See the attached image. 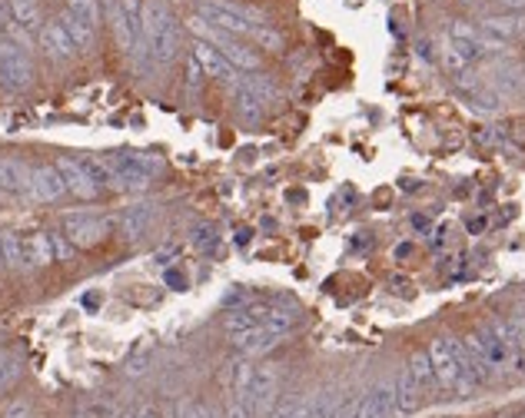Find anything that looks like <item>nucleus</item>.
<instances>
[{"mask_svg":"<svg viewBox=\"0 0 525 418\" xmlns=\"http://www.w3.org/2000/svg\"><path fill=\"white\" fill-rule=\"evenodd\" d=\"M176 50H180V24H176L173 10L166 7V0H143V7H140V44L133 54H143L153 64L166 67L173 64Z\"/></svg>","mask_w":525,"mask_h":418,"instance_id":"f257e3e1","label":"nucleus"},{"mask_svg":"<svg viewBox=\"0 0 525 418\" xmlns=\"http://www.w3.org/2000/svg\"><path fill=\"white\" fill-rule=\"evenodd\" d=\"M425 352H429V362H433L436 385H439V389L456 392V395L466 399V395H472V392L482 385L469 352L462 346V339H433Z\"/></svg>","mask_w":525,"mask_h":418,"instance_id":"f03ea898","label":"nucleus"},{"mask_svg":"<svg viewBox=\"0 0 525 418\" xmlns=\"http://www.w3.org/2000/svg\"><path fill=\"white\" fill-rule=\"evenodd\" d=\"M186 24H190V30L196 34V40L216 47V50H220V54L236 67V70H243V73L259 70V54L247 44V40H243V37H233V34H226V30L213 27V24H206V20L200 17V14H194Z\"/></svg>","mask_w":525,"mask_h":418,"instance_id":"7ed1b4c3","label":"nucleus"},{"mask_svg":"<svg viewBox=\"0 0 525 418\" xmlns=\"http://www.w3.org/2000/svg\"><path fill=\"white\" fill-rule=\"evenodd\" d=\"M196 14H200L206 24H213V27L226 30V34L233 37H243V40H249L259 24H267V17H263L259 10L243 7V4H226V0H200V4H196Z\"/></svg>","mask_w":525,"mask_h":418,"instance_id":"20e7f679","label":"nucleus"},{"mask_svg":"<svg viewBox=\"0 0 525 418\" xmlns=\"http://www.w3.org/2000/svg\"><path fill=\"white\" fill-rule=\"evenodd\" d=\"M100 160L110 170V190H130V193L147 190L150 176L160 170L157 156L147 153H107Z\"/></svg>","mask_w":525,"mask_h":418,"instance_id":"39448f33","label":"nucleus"},{"mask_svg":"<svg viewBox=\"0 0 525 418\" xmlns=\"http://www.w3.org/2000/svg\"><path fill=\"white\" fill-rule=\"evenodd\" d=\"M34 80V64L17 40H0V87L10 93L27 90Z\"/></svg>","mask_w":525,"mask_h":418,"instance_id":"423d86ee","label":"nucleus"},{"mask_svg":"<svg viewBox=\"0 0 525 418\" xmlns=\"http://www.w3.org/2000/svg\"><path fill=\"white\" fill-rule=\"evenodd\" d=\"M277 392H279V369L273 365H257L253 372V382H249L247 395H243V405L249 409V418H267L277 405Z\"/></svg>","mask_w":525,"mask_h":418,"instance_id":"0eeeda50","label":"nucleus"},{"mask_svg":"<svg viewBox=\"0 0 525 418\" xmlns=\"http://www.w3.org/2000/svg\"><path fill=\"white\" fill-rule=\"evenodd\" d=\"M140 0H110V30L123 54H133L140 44Z\"/></svg>","mask_w":525,"mask_h":418,"instance_id":"6e6552de","label":"nucleus"},{"mask_svg":"<svg viewBox=\"0 0 525 418\" xmlns=\"http://www.w3.org/2000/svg\"><path fill=\"white\" fill-rule=\"evenodd\" d=\"M396 412V382H376L369 392H362L356 399V409H352V418H393Z\"/></svg>","mask_w":525,"mask_h":418,"instance_id":"1a4fd4ad","label":"nucleus"},{"mask_svg":"<svg viewBox=\"0 0 525 418\" xmlns=\"http://www.w3.org/2000/svg\"><path fill=\"white\" fill-rule=\"evenodd\" d=\"M525 30V14H499L479 24V40L486 50H502Z\"/></svg>","mask_w":525,"mask_h":418,"instance_id":"9d476101","label":"nucleus"},{"mask_svg":"<svg viewBox=\"0 0 525 418\" xmlns=\"http://www.w3.org/2000/svg\"><path fill=\"white\" fill-rule=\"evenodd\" d=\"M196 60V64H200V70L206 73V77H213V80H220V83H226V87H230V90H236V87H240V70H236V67L230 64V60H226V57L220 54V50H216V47H210V44H203V40H196L194 44V54H190Z\"/></svg>","mask_w":525,"mask_h":418,"instance_id":"9b49d317","label":"nucleus"},{"mask_svg":"<svg viewBox=\"0 0 525 418\" xmlns=\"http://www.w3.org/2000/svg\"><path fill=\"white\" fill-rule=\"evenodd\" d=\"M110 233V219L100 216H67L64 219V236L74 243V249H93L100 246Z\"/></svg>","mask_w":525,"mask_h":418,"instance_id":"f8f14e48","label":"nucleus"},{"mask_svg":"<svg viewBox=\"0 0 525 418\" xmlns=\"http://www.w3.org/2000/svg\"><path fill=\"white\" fill-rule=\"evenodd\" d=\"M54 166L60 170V176H64L67 193H74L77 200H97V196H100V186L93 183V176L87 173V166H83L80 160H74V156H60Z\"/></svg>","mask_w":525,"mask_h":418,"instance_id":"ddd939ff","label":"nucleus"},{"mask_svg":"<svg viewBox=\"0 0 525 418\" xmlns=\"http://www.w3.org/2000/svg\"><path fill=\"white\" fill-rule=\"evenodd\" d=\"M230 339H233V346H236V352L247 355V359H257V355H267L269 349H277L286 339V332L267 329V326H253V329H247V332H236V336H230Z\"/></svg>","mask_w":525,"mask_h":418,"instance_id":"4468645a","label":"nucleus"},{"mask_svg":"<svg viewBox=\"0 0 525 418\" xmlns=\"http://www.w3.org/2000/svg\"><path fill=\"white\" fill-rule=\"evenodd\" d=\"M27 193L37 203H54L67 193V183H64V176H60L57 166H34V170H30Z\"/></svg>","mask_w":525,"mask_h":418,"instance_id":"2eb2a0df","label":"nucleus"},{"mask_svg":"<svg viewBox=\"0 0 525 418\" xmlns=\"http://www.w3.org/2000/svg\"><path fill=\"white\" fill-rule=\"evenodd\" d=\"M40 47H44V54L50 57L54 64H64V60H70V57L77 54L74 37L67 34V27L60 20H50V24L40 27Z\"/></svg>","mask_w":525,"mask_h":418,"instance_id":"dca6fc26","label":"nucleus"},{"mask_svg":"<svg viewBox=\"0 0 525 418\" xmlns=\"http://www.w3.org/2000/svg\"><path fill=\"white\" fill-rule=\"evenodd\" d=\"M423 402H425V392L413 382L409 369H403L396 379V412L399 415H415V412L423 409Z\"/></svg>","mask_w":525,"mask_h":418,"instance_id":"f3484780","label":"nucleus"},{"mask_svg":"<svg viewBox=\"0 0 525 418\" xmlns=\"http://www.w3.org/2000/svg\"><path fill=\"white\" fill-rule=\"evenodd\" d=\"M54 259V243H50L47 233H34V236L24 239V263H27V269H44Z\"/></svg>","mask_w":525,"mask_h":418,"instance_id":"a211bd4d","label":"nucleus"},{"mask_svg":"<svg viewBox=\"0 0 525 418\" xmlns=\"http://www.w3.org/2000/svg\"><path fill=\"white\" fill-rule=\"evenodd\" d=\"M30 170H34V166L20 163V160H14V156H4V160H0V190H10V193L27 190Z\"/></svg>","mask_w":525,"mask_h":418,"instance_id":"6ab92c4d","label":"nucleus"},{"mask_svg":"<svg viewBox=\"0 0 525 418\" xmlns=\"http://www.w3.org/2000/svg\"><path fill=\"white\" fill-rule=\"evenodd\" d=\"M60 24L67 27V34L74 37L77 50H93V40H97V27H93V24L80 20L77 14H70V10H67L64 17H60Z\"/></svg>","mask_w":525,"mask_h":418,"instance_id":"aec40b11","label":"nucleus"},{"mask_svg":"<svg viewBox=\"0 0 525 418\" xmlns=\"http://www.w3.org/2000/svg\"><path fill=\"white\" fill-rule=\"evenodd\" d=\"M405 369H409V375H413V382L419 385L423 392H429L436 385V372H433V362H429V352L425 349H419V352L409 355V362H405Z\"/></svg>","mask_w":525,"mask_h":418,"instance_id":"412c9836","label":"nucleus"},{"mask_svg":"<svg viewBox=\"0 0 525 418\" xmlns=\"http://www.w3.org/2000/svg\"><path fill=\"white\" fill-rule=\"evenodd\" d=\"M243 87H247V90L253 93L263 107H269V103L277 100V83H273V77H269V73H263V70L243 77Z\"/></svg>","mask_w":525,"mask_h":418,"instance_id":"4be33fe9","label":"nucleus"},{"mask_svg":"<svg viewBox=\"0 0 525 418\" xmlns=\"http://www.w3.org/2000/svg\"><path fill=\"white\" fill-rule=\"evenodd\" d=\"M7 7L24 30L44 27V24H40V0H7Z\"/></svg>","mask_w":525,"mask_h":418,"instance_id":"5701e85b","label":"nucleus"},{"mask_svg":"<svg viewBox=\"0 0 525 418\" xmlns=\"http://www.w3.org/2000/svg\"><path fill=\"white\" fill-rule=\"evenodd\" d=\"M0 253H4V269H27V263H24V239L17 233H0Z\"/></svg>","mask_w":525,"mask_h":418,"instance_id":"b1692460","label":"nucleus"},{"mask_svg":"<svg viewBox=\"0 0 525 418\" xmlns=\"http://www.w3.org/2000/svg\"><path fill=\"white\" fill-rule=\"evenodd\" d=\"M150 216H153V213H150L147 206H137V209H130L127 216H123V236L127 239H140L143 236V229L150 226Z\"/></svg>","mask_w":525,"mask_h":418,"instance_id":"393cba45","label":"nucleus"},{"mask_svg":"<svg viewBox=\"0 0 525 418\" xmlns=\"http://www.w3.org/2000/svg\"><path fill=\"white\" fill-rule=\"evenodd\" d=\"M67 10L70 14H77L80 20H87V24H100V0H67Z\"/></svg>","mask_w":525,"mask_h":418,"instance_id":"a878e982","label":"nucleus"},{"mask_svg":"<svg viewBox=\"0 0 525 418\" xmlns=\"http://www.w3.org/2000/svg\"><path fill=\"white\" fill-rule=\"evenodd\" d=\"M20 379V359L14 352H0V392Z\"/></svg>","mask_w":525,"mask_h":418,"instance_id":"bb28decb","label":"nucleus"},{"mask_svg":"<svg viewBox=\"0 0 525 418\" xmlns=\"http://www.w3.org/2000/svg\"><path fill=\"white\" fill-rule=\"evenodd\" d=\"M249 40H253V44H259L263 50H273V54H277V50H283V34H279V30H273L269 24H259Z\"/></svg>","mask_w":525,"mask_h":418,"instance_id":"cd10ccee","label":"nucleus"},{"mask_svg":"<svg viewBox=\"0 0 525 418\" xmlns=\"http://www.w3.org/2000/svg\"><path fill=\"white\" fill-rule=\"evenodd\" d=\"M299 409H303V399H286L273 409L269 418H299Z\"/></svg>","mask_w":525,"mask_h":418,"instance_id":"c85d7f7f","label":"nucleus"},{"mask_svg":"<svg viewBox=\"0 0 525 418\" xmlns=\"http://www.w3.org/2000/svg\"><path fill=\"white\" fill-rule=\"evenodd\" d=\"M50 243H54V256L60 259V263H67L70 256H74V243L64 236V233H57V236H50Z\"/></svg>","mask_w":525,"mask_h":418,"instance_id":"c756f323","label":"nucleus"},{"mask_svg":"<svg viewBox=\"0 0 525 418\" xmlns=\"http://www.w3.org/2000/svg\"><path fill=\"white\" fill-rule=\"evenodd\" d=\"M184 405V418H213L206 405H196V402H180Z\"/></svg>","mask_w":525,"mask_h":418,"instance_id":"7c9ffc66","label":"nucleus"},{"mask_svg":"<svg viewBox=\"0 0 525 418\" xmlns=\"http://www.w3.org/2000/svg\"><path fill=\"white\" fill-rule=\"evenodd\" d=\"M4 418H30V405L27 402H14V405L4 412Z\"/></svg>","mask_w":525,"mask_h":418,"instance_id":"2f4dec72","label":"nucleus"},{"mask_svg":"<svg viewBox=\"0 0 525 418\" xmlns=\"http://www.w3.org/2000/svg\"><path fill=\"white\" fill-rule=\"evenodd\" d=\"M226 418H249V409L240 399H233L230 405H226Z\"/></svg>","mask_w":525,"mask_h":418,"instance_id":"473e14b6","label":"nucleus"},{"mask_svg":"<svg viewBox=\"0 0 525 418\" xmlns=\"http://www.w3.org/2000/svg\"><path fill=\"white\" fill-rule=\"evenodd\" d=\"M512 329H516L519 346H522V355H525V312H522V316H516V319H512Z\"/></svg>","mask_w":525,"mask_h":418,"instance_id":"72a5a7b5","label":"nucleus"},{"mask_svg":"<svg viewBox=\"0 0 525 418\" xmlns=\"http://www.w3.org/2000/svg\"><path fill=\"white\" fill-rule=\"evenodd\" d=\"M499 4H502L506 14H522L525 10V0H499Z\"/></svg>","mask_w":525,"mask_h":418,"instance_id":"f704fd0d","label":"nucleus"},{"mask_svg":"<svg viewBox=\"0 0 525 418\" xmlns=\"http://www.w3.org/2000/svg\"><path fill=\"white\" fill-rule=\"evenodd\" d=\"M10 17H14V14H10V7H4V0H0V24H4V27H10Z\"/></svg>","mask_w":525,"mask_h":418,"instance_id":"c9c22d12","label":"nucleus"},{"mask_svg":"<svg viewBox=\"0 0 525 418\" xmlns=\"http://www.w3.org/2000/svg\"><path fill=\"white\" fill-rule=\"evenodd\" d=\"M137 418H160V415H157V409H153V405H143V409L137 412Z\"/></svg>","mask_w":525,"mask_h":418,"instance_id":"e433bc0d","label":"nucleus"},{"mask_svg":"<svg viewBox=\"0 0 525 418\" xmlns=\"http://www.w3.org/2000/svg\"><path fill=\"white\" fill-rule=\"evenodd\" d=\"M166 418H184V405H176V412H173V415H166Z\"/></svg>","mask_w":525,"mask_h":418,"instance_id":"4c0bfd02","label":"nucleus"},{"mask_svg":"<svg viewBox=\"0 0 525 418\" xmlns=\"http://www.w3.org/2000/svg\"><path fill=\"white\" fill-rule=\"evenodd\" d=\"M77 418H93V415H90L87 409H83V412H77Z\"/></svg>","mask_w":525,"mask_h":418,"instance_id":"58836bf2","label":"nucleus"},{"mask_svg":"<svg viewBox=\"0 0 525 418\" xmlns=\"http://www.w3.org/2000/svg\"><path fill=\"white\" fill-rule=\"evenodd\" d=\"M0 269H4V253H0Z\"/></svg>","mask_w":525,"mask_h":418,"instance_id":"ea45409f","label":"nucleus"},{"mask_svg":"<svg viewBox=\"0 0 525 418\" xmlns=\"http://www.w3.org/2000/svg\"><path fill=\"white\" fill-rule=\"evenodd\" d=\"M121 418H137V415H121Z\"/></svg>","mask_w":525,"mask_h":418,"instance_id":"a19ab883","label":"nucleus"},{"mask_svg":"<svg viewBox=\"0 0 525 418\" xmlns=\"http://www.w3.org/2000/svg\"><path fill=\"white\" fill-rule=\"evenodd\" d=\"M496 418H509V415H496Z\"/></svg>","mask_w":525,"mask_h":418,"instance_id":"79ce46f5","label":"nucleus"},{"mask_svg":"<svg viewBox=\"0 0 525 418\" xmlns=\"http://www.w3.org/2000/svg\"><path fill=\"white\" fill-rule=\"evenodd\" d=\"M0 40H4V37H0Z\"/></svg>","mask_w":525,"mask_h":418,"instance_id":"37998d69","label":"nucleus"},{"mask_svg":"<svg viewBox=\"0 0 525 418\" xmlns=\"http://www.w3.org/2000/svg\"><path fill=\"white\" fill-rule=\"evenodd\" d=\"M522 418H525V415H522Z\"/></svg>","mask_w":525,"mask_h":418,"instance_id":"c03bdc74","label":"nucleus"}]
</instances>
